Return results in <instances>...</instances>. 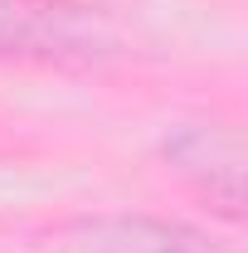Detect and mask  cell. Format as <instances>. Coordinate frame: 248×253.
I'll use <instances>...</instances> for the list:
<instances>
[{"label":"cell","instance_id":"6da1fadb","mask_svg":"<svg viewBox=\"0 0 248 253\" xmlns=\"http://www.w3.org/2000/svg\"><path fill=\"white\" fill-rule=\"evenodd\" d=\"M117 54V25L88 0H0V59L88 68Z\"/></svg>","mask_w":248,"mask_h":253},{"label":"cell","instance_id":"7a4b0ae2","mask_svg":"<svg viewBox=\"0 0 248 253\" xmlns=\"http://www.w3.org/2000/svg\"><path fill=\"white\" fill-rule=\"evenodd\" d=\"M161 161L170 175H180L219 219H244V190H248V151L239 126L229 122H175L161 136Z\"/></svg>","mask_w":248,"mask_h":253},{"label":"cell","instance_id":"3957f363","mask_svg":"<svg viewBox=\"0 0 248 253\" xmlns=\"http://www.w3.org/2000/svg\"><path fill=\"white\" fill-rule=\"evenodd\" d=\"M34 253H224L200 229L156 214H78L34 234Z\"/></svg>","mask_w":248,"mask_h":253}]
</instances>
